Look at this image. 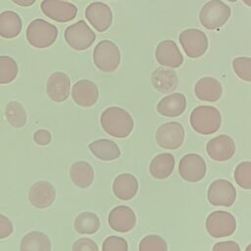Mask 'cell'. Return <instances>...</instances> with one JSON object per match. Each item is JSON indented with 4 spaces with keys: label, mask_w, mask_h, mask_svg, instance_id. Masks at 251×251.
<instances>
[{
    "label": "cell",
    "mask_w": 251,
    "mask_h": 251,
    "mask_svg": "<svg viewBox=\"0 0 251 251\" xmlns=\"http://www.w3.org/2000/svg\"><path fill=\"white\" fill-rule=\"evenodd\" d=\"M22 19L14 11L6 10L0 13V36L6 39L17 37L22 31Z\"/></svg>",
    "instance_id": "d4e9b609"
},
{
    "label": "cell",
    "mask_w": 251,
    "mask_h": 251,
    "mask_svg": "<svg viewBox=\"0 0 251 251\" xmlns=\"http://www.w3.org/2000/svg\"><path fill=\"white\" fill-rule=\"evenodd\" d=\"M14 227L11 220L0 214V239H4L13 233Z\"/></svg>",
    "instance_id": "8d00e7d4"
},
{
    "label": "cell",
    "mask_w": 251,
    "mask_h": 251,
    "mask_svg": "<svg viewBox=\"0 0 251 251\" xmlns=\"http://www.w3.org/2000/svg\"><path fill=\"white\" fill-rule=\"evenodd\" d=\"M93 62L96 68L104 73L114 72L121 63V52L111 40H101L93 50Z\"/></svg>",
    "instance_id": "277c9868"
},
{
    "label": "cell",
    "mask_w": 251,
    "mask_h": 251,
    "mask_svg": "<svg viewBox=\"0 0 251 251\" xmlns=\"http://www.w3.org/2000/svg\"><path fill=\"white\" fill-rule=\"evenodd\" d=\"M11 1L22 7H29L33 5L36 0H11Z\"/></svg>",
    "instance_id": "ab89813d"
},
{
    "label": "cell",
    "mask_w": 251,
    "mask_h": 251,
    "mask_svg": "<svg viewBox=\"0 0 251 251\" xmlns=\"http://www.w3.org/2000/svg\"><path fill=\"white\" fill-rule=\"evenodd\" d=\"M184 128L177 122H169L160 126L155 133L157 144L165 149L179 148L184 140Z\"/></svg>",
    "instance_id": "ba28073f"
},
{
    "label": "cell",
    "mask_w": 251,
    "mask_h": 251,
    "mask_svg": "<svg viewBox=\"0 0 251 251\" xmlns=\"http://www.w3.org/2000/svg\"><path fill=\"white\" fill-rule=\"evenodd\" d=\"M70 176L75 185L80 188L89 187L94 179V171L85 161H77L71 166Z\"/></svg>",
    "instance_id": "484cf974"
},
{
    "label": "cell",
    "mask_w": 251,
    "mask_h": 251,
    "mask_svg": "<svg viewBox=\"0 0 251 251\" xmlns=\"http://www.w3.org/2000/svg\"><path fill=\"white\" fill-rule=\"evenodd\" d=\"M64 36L68 45L77 51L89 48L96 38L94 31L82 20L69 25L65 29Z\"/></svg>",
    "instance_id": "52a82bcc"
},
{
    "label": "cell",
    "mask_w": 251,
    "mask_h": 251,
    "mask_svg": "<svg viewBox=\"0 0 251 251\" xmlns=\"http://www.w3.org/2000/svg\"><path fill=\"white\" fill-rule=\"evenodd\" d=\"M72 97L78 106L91 107L99 98L98 87L89 79H80L74 84Z\"/></svg>",
    "instance_id": "ac0fdd59"
},
{
    "label": "cell",
    "mask_w": 251,
    "mask_h": 251,
    "mask_svg": "<svg viewBox=\"0 0 251 251\" xmlns=\"http://www.w3.org/2000/svg\"><path fill=\"white\" fill-rule=\"evenodd\" d=\"M91 153L102 161H112L120 157L119 146L111 139H98L88 145Z\"/></svg>",
    "instance_id": "4316f807"
},
{
    "label": "cell",
    "mask_w": 251,
    "mask_h": 251,
    "mask_svg": "<svg viewBox=\"0 0 251 251\" xmlns=\"http://www.w3.org/2000/svg\"><path fill=\"white\" fill-rule=\"evenodd\" d=\"M108 223L112 229L118 232H127L136 224V217L133 210L127 206L120 205L111 210Z\"/></svg>",
    "instance_id": "2e32d148"
},
{
    "label": "cell",
    "mask_w": 251,
    "mask_h": 251,
    "mask_svg": "<svg viewBox=\"0 0 251 251\" xmlns=\"http://www.w3.org/2000/svg\"><path fill=\"white\" fill-rule=\"evenodd\" d=\"M186 108V98L182 93H172L162 98L157 104V111L165 117H177Z\"/></svg>",
    "instance_id": "44dd1931"
},
{
    "label": "cell",
    "mask_w": 251,
    "mask_h": 251,
    "mask_svg": "<svg viewBox=\"0 0 251 251\" xmlns=\"http://www.w3.org/2000/svg\"><path fill=\"white\" fill-rule=\"evenodd\" d=\"M194 92L196 97L202 101L216 102L222 96L223 87L218 79L211 76H206L200 78L196 82Z\"/></svg>",
    "instance_id": "ffe728a7"
},
{
    "label": "cell",
    "mask_w": 251,
    "mask_h": 251,
    "mask_svg": "<svg viewBox=\"0 0 251 251\" xmlns=\"http://www.w3.org/2000/svg\"><path fill=\"white\" fill-rule=\"evenodd\" d=\"M85 18L98 32H103L112 25L113 13L105 3L92 2L85 9Z\"/></svg>",
    "instance_id": "4fadbf2b"
},
{
    "label": "cell",
    "mask_w": 251,
    "mask_h": 251,
    "mask_svg": "<svg viewBox=\"0 0 251 251\" xmlns=\"http://www.w3.org/2000/svg\"><path fill=\"white\" fill-rule=\"evenodd\" d=\"M230 17V8L221 0L207 2L200 11L201 25L208 29H218L223 26Z\"/></svg>",
    "instance_id": "5b68a950"
},
{
    "label": "cell",
    "mask_w": 251,
    "mask_h": 251,
    "mask_svg": "<svg viewBox=\"0 0 251 251\" xmlns=\"http://www.w3.org/2000/svg\"><path fill=\"white\" fill-rule=\"evenodd\" d=\"M212 251H240V247L235 241L226 240L217 242L213 246Z\"/></svg>",
    "instance_id": "74e56055"
},
{
    "label": "cell",
    "mask_w": 251,
    "mask_h": 251,
    "mask_svg": "<svg viewBox=\"0 0 251 251\" xmlns=\"http://www.w3.org/2000/svg\"><path fill=\"white\" fill-rule=\"evenodd\" d=\"M178 174L186 181H199L206 175V163L200 155L188 153L179 161Z\"/></svg>",
    "instance_id": "7c38bea8"
},
{
    "label": "cell",
    "mask_w": 251,
    "mask_h": 251,
    "mask_svg": "<svg viewBox=\"0 0 251 251\" xmlns=\"http://www.w3.org/2000/svg\"><path fill=\"white\" fill-rule=\"evenodd\" d=\"M139 251H168L166 240L157 234H149L144 236L138 246Z\"/></svg>",
    "instance_id": "d6a6232c"
},
{
    "label": "cell",
    "mask_w": 251,
    "mask_h": 251,
    "mask_svg": "<svg viewBox=\"0 0 251 251\" xmlns=\"http://www.w3.org/2000/svg\"><path fill=\"white\" fill-rule=\"evenodd\" d=\"M5 117L14 127H22L26 123V112L18 101L9 102L5 107Z\"/></svg>",
    "instance_id": "f546056e"
},
{
    "label": "cell",
    "mask_w": 251,
    "mask_h": 251,
    "mask_svg": "<svg viewBox=\"0 0 251 251\" xmlns=\"http://www.w3.org/2000/svg\"><path fill=\"white\" fill-rule=\"evenodd\" d=\"M207 198L213 206H231L236 199V190L233 184L226 179H216L208 187Z\"/></svg>",
    "instance_id": "9c48e42d"
},
{
    "label": "cell",
    "mask_w": 251,
    "mask_h": 251,
    "mask_svg": "<svg viewBox=\"0 0 251 251\" xmlns=\"http://www.w3.org/2000/svg\"><path fill=\"white\" fill-rule=\"evenodd\" d=\"M71 81L69 76L62 72H55L50 75L46 83L48 97L54 102H63L70 95Z\"/></svg>",
    "instance_id": "d6986e66"
},
{
    "label": "cell",
    "mask_w": 251,
    "mask_h": 251,
    "mask_svg": "<svg viewBox=\"0 0 251 251\" xmlns=\"http://www.w3.org/2000/svg\"><path fill=\"white\" fill-rule=\"evenodd\" d=\"M112 188L117 198L127 201L133 198L137 193L138 181L134 176L124 173L116 176Z\"/></svg>",
    "instance_id": "7402d4cb"
},
{
    "label": "cell",
    "mask_w": 251,
    "mask_h": 251,
    "mask_svg": "<svg viewBox=\"0 0 251 251\" xmlns=\"http://www.w3.org/2000/svg\"><path fill=\"white\" fill-rule=\"evenodd\" d=\"M19 67L16 61L10 57L0 56V84H8L12 82L18 75Z\"/></svg>",
    "instance_id": "4dcf8cb0"
},
{
    "label": "cell",
    "mask_w": 251,
    "mask_h": 251,
    "mask_svg": "<svg viewBox=\"0 0 251 251\" xmlns=\"http://www.w3.org/2000/svg\"><path fill=\"white\" fill-rule=\"evenodd\" d=\"M235 149L234 140L226 134H220L210 139L206 145L209 157L218 162L229 160L234 155Z\"/></svg>",
    "instance_id": "5bb4252c"
},
{
    "label": "cell",
    "mask_w": 251,
    "mask_h": 251,
    "mask_svg": "<svg viewBox=\"0 0 251 251\" xmlns=\"http://www.w3.org/2000/svg\"><path fill=\"white\" fill-rule=\"evenodd\" d=\"M175 157L171 153H161L155 156L149 166L150 175L157 179L169 177L175 169Z\"/></svg>",
    "instance_id": "cb8c5ba5"
},
{
    "label": "cell",
    "mask_w": 251,
    "mask_h": 251,
    "mask_svg": "<svg viewBox=\"0 0 251 251\" xmlns=\"http://www.w3.org/2000/svg\"><path fill=\"white\" fill-rule=\"evenodd\" d=\"M206 229L212 237H227L235 231L236 220L232 214L226 211H214L206 219Z\"/></svg>",
    "instance_id": "8992f818"
},
{
    "label": "cell",
    "mask_w": 251,
    "mask_h": 251,
    "mask_svg": "<svg viewBox=\"0 0 251 251\" xmlns=\"http://www.w3.org/2000/svg\"><path fill=\"white\" fill-rule=\"evenodd\" d=\"M102 251H127V242L120 236H108L103 241Z\"/></svg>",
    "instance_id": "e575fe53"
},
{
    "label": "cell",
    "mask_w": 251,
    "mask_h": 251,
    "mask_svg": "<svg viewBox=\"0 0 251 251\" xmlns=\"http://www.w3.org/2000/svg\"><path fill=\"white\" fill-rule=\"evenodd\" d=\"M20 251H51V241L41 231H30L22 238Z\"/></svg>",
    "instance_id": "83f0119b"
},
{
    "label": "cell",
    "mask_w": 251,
    "mask_h": 251,
    "mask_svg": "<svg viewBox=\"0 0 251 251\" xmlns=\"http://www.w3.org/2000/svg\"><path fill=\"white\" fill-rule=\"evenodd\" d=\"M25 36L32 47L44 49L56 41L58 29L54 25L43 19H35L27 25Z\"/></svg>",
    "instance_id": "3957f363"
},
{
    "label": "cell",
    "mask_w": 251,
    "mask_h": 251,
    "mask_svg": "<svg viewBox=\"0 0 251 251\" xmlns=\"http://www.w3.org/2000/svg\"><path fill=\"white\" fill-rule=\"evenodd\" d=\"M235 182L243 189H251V162L239 163L233 173Z\"/></svg>",
    "instance_id": "1f68e13d"
},
{
    "label": "cell",
    "mask_w": 251,
    "mask_h": 251,
    "mask_svg": "<svg viewBox=\"0 0 251 251\" xmlns=\"http://www.w3.org/2000/svg\"><path fill=\"white\" fill-rule=\"evenodd\" d=\"M232 68L241 79L251 82V58L238 57L233 59Z\"/></svg>",
    "instance_id": "836d02e7"
},
{
    "label": "cell",
    "mask_w": 251,
    "mask_h": 251,
    "mask_svg": "<svg viewBox=\"0 0 251 251\" xmlns=\"http://www.w3.org/2000/svg\"><path fill=\"white\" fill-rule=\"evenodd\" d=\"M247 6H249V7H251V0H242Z\"/></svg>",
    "instance_id": "60d3db41"
},
{
    "label": "cell",
    "mask_w": 251,
    "mask_h": 251,
    "mask_svg": "<svg viewBox=\"0 0 251 251\" xmlns=\"http://www.w3.org/2000/svg\"><path fill=\"white\" fill-rule=\"evenodd\" d=\"M179 42L185 54L190 58H199L207 51L208 38L200 29L188 28L179 34Z\"/></svg>",
    "instance_id": "30bf717a"
},
{
    "label": "cell",
    "mask_w": 251,
    "mask_h": 251,
    "mask_svg": "<svg viewBox=\"0 0 251 251\" xmlns=\"http://www.w3.org/2000/svg\"><path fill=\"white\" fill-rule=\"evenodd\" d=\"M51 139H52L51 133L47 129H42V128L38 129L33 134V140L38 145H42V146L48 145L51 142Z\"/></svg>",
    "instance_id": "f35d334b"
},
{
    "label": "cell",
    "mask_w": 251,
    "mask_h": 251,
    "mask_svg": "<svg viewBox=\"0 0 251 251\" xmlns=\"http://www.w3.org/2000/svg\"><path fill=\"white\" fill-rule=\"evenodd\" d=\"M55 198V187L46 180L36 181L30 186L28 191L29 203L37 209H45L51 206Z\"/></svg>",
    "instance_id": "9a60e30c"
},
{
    "label": "cell",
    "mask_w": 251,
    "mask_h": 251,
    "mask_svg": "<svg viewBox=\"0 0 251 251\" xmlns=\"http://www.w3.org/2000/svg\"><path fill=\"white\" fill-rule=\"evenodd\" d=\"M72 251H99V250L95 241H93L90 238L83 237V238L77 239L73 244Z\"/></svg>",
    "instance_id": "d590c367"
},
{
    "label": "cell",
    "mask_w": 251,
    "mask_h": 251,
    "mask_svg": "<svg viewBox=\"0 0 251 251\" xmlns=\"http://www.w3.org/2000/svg\"><path fill=\"white\" fill-rule=\"evenodd\" d=\"M245 251H251V243L248 244V246L245 248Z\"/></svg>",
    "instance_id": "b9f144b4"
},
{
    "label": "cell",
    "mask_w": 251,
    "mask_h": 251,
    "mask_svg": "<svg viewBox=\"0 0 251 251\" xmlns=\"http://www.w3.org/2000/svg\"><path fill=\"white\" fill-rule=\"evenodd\" d=\"M227 1H229V2H236L237 0H227Z\"/></svg>",
    "instance_id": "7bdbcfd3"
},
{
    "label": "cell",
    "mask_w": 251,
    "mask_h": 251,
    "mask_svg": "<svg viewBox=\"0 0 251 251\" xmlns=\"http://www.w3.org/2000/svg\"><path fill=\"white\" fill-rule=\"evenodd\" d=\"M190 125L196 132L209 135L220 128L222 116L220 111L213 106H198L190 114Z\"/></svg>",
    "instance_id": "7a4b0ae2"
},
{
    "label": "cell",
    "mask_w": 251,
    "mask_h": 251,
    "mask_svg": "<svg viewBox=\"0 0 251 251\" xmlns=\"http://www.w3.org/2000/svg\"><path fill=\"white\" fill-rule=\"evenodd\" d=\"M40 8L46 17L58 23L70 22L77 14L76 6L64 0H43Z\"/></svg>",
    "instance_id": "8fae6325"
},
{
    "label": "cell",
    "mask_w": 251,
    "mask_h": 251,
    "mask_svg": "<svg viewBox=\"0 0 251 251\" xmlns=\"http://www.w3.org/2000/svg\"><path fill=\"white\" fill-rule=\"evenodd\" d=\"M74 226L78 233L93 234L100 228V220L95 213L82 212L75 219Z\"/></svg>",
    "instance_id": "f1b7e54d"
},
{
    "label": "cell",
    "mask_w": 251,
    "mask_h": 251,
    "mask_svg": "<svg viewBox=\"0 0 251 251\" xmlns=\"http://www.w3.org/2000/svg\"><path fill=\"white\" fill-rule=\"evenodd\" d=\"M151 82L158 91L162 93H169L176 88L178 80L175 71L159 67L152 73Z\"/></svg>",
    "instance_id": "603a6c76"
},
{
    "label": "cell",
    "mask_w": 251,
    "mask_h": 251,
    "mask_svg": "<svg viewBox=\"0 0 251 251\" xmlns=\"http://www.w3.org/2000/svg\"><path fill=\"white\" fill-rule=\"evenodd\" d=\"M157 62L165 67L178 68L183 63V57L175 41L167 39L161 41L155 50Z\"/></svg>",
    "instance_id": "e0dca14e"
},
{
    "label": "cell",
    "mask_w": 251,
    "mask_h": 251,
    "mask_svg": "<svg viewBox=\"0 0 251 251\" xmlns=\"http://www.w3.org/2000/svg\"><path fill=\"white\" fill-rule=\"evenodd\" d=\"M102 128L111 136L125 138L133 128V120L130 114L120 107L112 106L105 109L100 117Z\"/></svg>",
    "instance_id": "6da1fadb"
}]
</instances>
